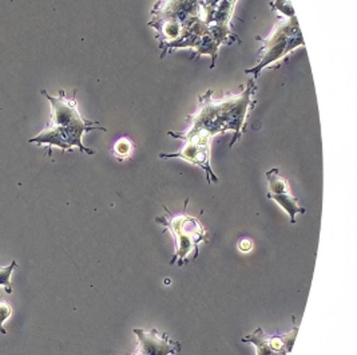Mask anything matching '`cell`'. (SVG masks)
<instances>
[{
  "label": "cell",
  "instance_id": "1",
  "mask_svg": "<svg viewBox=\"0 0 357 355\" xmlns=\"http://www.w3.org/2000/svg\"><path fill=\"white\" fill-rule=\"evenodd\" d=\"M256 92L255 82H249L248 89L241 96H227L221 99H213V92L209 90L205 96H201V105L197 112L189 117L190 126L185 133L169 131V136L185 141L183 147L177 153H162L161 159H183L195 165L201 166L206 172L208 182H218L211 166V143L218 133L234 130L236 134L230 143L234 145L241 137L245 119L249 109L253 108L256 101H250Z\"/></svg>",
  "mask_w": 357,
  "mask_h": 355
},
{
  "label": "cell",
  "instance_id": "2",
  "mask_svg": "<svg viewBox=\"0 0 357 355\" xmlns=\"http://www.w3.org/2000/svg\"><path fill=\"white\" fill-rule=\"evenodd\" d=\"M42 94L51 102V122L46 129L30 141L38 145L47 144L50 147L58 146L62 150H73V147L77 146L83 153L94 154V150L87 149L82 144V137L87 131L96 129L106 131V128H94L99 126L98 122L84 119L78 110L77 99L66 97L63 90L59 92L58 97L50 96L46 90H42Z\"/></svg>",
  "mask_w": 357,
  "mask_h": 355
},
{
  "label": "cell",
  "instance_id": "3",
  "mask_svg": "<svg viewBox=\"0 0 357 355\" xmlns=\"http://www.w3.org/2000/svg\"><path fill=\"white\" fill-rule=\"evenodd\" d=\"M271 6L281 13V17L268 38H256V41L262 42V48L260 49L262 55L259 65L245 70L246 74H255L256 78L260 75L262 68L271 67L273 64L281 65L284 58L291 54L293 50L304 46V41L291 3L288 0H273Z\"/></svg>",
  "mask_w": 357,
  "mask_h": 355
},
{
  "label": "cell",
  "instance_id": "4",
  "mask_svg": "<svg viewBox=\"0 0 357 355\" xmlns=\"http://www.w3.org/2000/svg\"><path fill=\"white\" fill-rule=\"evenodd\" d=\"M165 210L166 216L157 217L155 222L170 231L174 238L176 254L172 263L177 261L178 266H183L190 254H193V259L198 258L199 245L208 242V232L198 219L188 215H173L166 208Z\"/></svg>",
  "mask_w": 357,
  "mask_h": 355
},
{
  "label": "cell",
  "instance_id": "5",
  "mask_svg": "<svg viewBox=\"0 0 357 355\" xmlns=\"http://www.w3.org/2000/svg\"><path fill=\"white\" fill-rule=\"evenodd\" d=\"M266 178L269 184L268 198L277 201L278 205L287 210V213L289 215L291 223L296 224V215L305 213V208L298 205V200L291 192L288 180L280 175L278 169H272L266 172Z\"/></svg>",
  "mask_w": 357,
  "mask_h": 355
},
{
  "label": "cell",
  "instance_id": "6",
  "mask_svg": "<svg viewBox=\"0 0 357 355\" xmlns=\"http://www.w3.org/2000/svg\"><path fill=\"white\" fill-rule=\"evenodd\" d=\"M134 334L139 339V346L132 355H170L181 350L178 342L173 340L167 334H160L157 330L147 333L135 328Z\"/></svg>",
  "mask_w": 357,
  "mask_h": 355
},
{
  "label": "cell",
  "instance_id": "7",
  "mask_svg": "<svg viewBox=\"0 0 357 355\" xmlns=\"http://www.w3.org/2000/svg\"><path fill=\"white\" fill-rule=\"evenodd\" d=\"M298 327L284 337H269L261 328H257L252 335L243 338V342L253 343L259 355H288L292 350Z\"/></svg>",
  "mask_w": 357,
  "mask_h": 355
},
{
  "label": "cell",
  "instance_id": "8",
  "mask_svg": "<svg viewBox=\"0 0 357 355\" xmlns=\"http://www.w3.org/2000/svg\"><path fill=\"white\" fill-rule=\"evenodd\" d=\"M132 149H134V144L131 143L129 138L123 137V138H119L115 144H114V154L116 159H119L121 161L122 160H126L129 159L132 153Z\"/></svg>",
  "mask_w": 357,
  "mask_h": 355
},
{
  "label": "cell",
  "instance_id": "9",
  "mask_svg": "<svg viewBox=\"0 0 357 355\" xmlns=\"http://www.w3.org/2000/svg\"><path fill=\"white\" fill-rule=\"evenodd\" d=\"M17 267V263L15 260L11 261L10 266L7 267H0V286L6 289L7 294H11L13 292V287H11V282H10V277L13 271Z\"/></svg>",
  "mask_w": 357,
  "mask_h": 355
},
{
  "label": "cell",
  "instance_id": "10",
  "mask_svg": "<svg viewBox=\"0 0 357 355\" xmlns=\"http://www.w3.org/2000/svg\"><path fill=\"white\" fill-rule=\"evenodd\" d=\"M13 315V307L10 305V302L7 299H4L3 296H0V333L3 335L7 334L6 328H4V322L11 318Z\"/></svg>",
  "mask_w": 357,
  "mask_h": 355
}]
</instances>
